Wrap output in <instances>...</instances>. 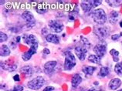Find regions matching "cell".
<instances>
[{
	"label": "cell",
	"mask_w": 122,
	"mask_h": 91,
	"mask_svg": "<svg viewBox=\"0 0 122 91\" xmlns=\"http://www.w3.org/2000/svg\"><path fill=\"white\" fill-rule=\"evenodd\" d=\"M92 18L97 24L103 25L107 21V15L104 9H97L92 12Z\"/></svg>",
	"instance_id": "cell-1"
},
{
	"label": "cell",
	"mask_w": 122,
	"mask_h": 91,
	"mask_svg": "<svg viewBox=\"0 0 122 91\" xmlns=\"http://www.w3.org/2000/svg\"><path fill=\"white\" fill-rule=\"evenodd\" d=\"M45 83V80L43 76H39L35 77L34 79L30 80V82H28L27 86L30 89L33 90H40L41 87H43Z\"/></svg>",
	"instance_id": "cell-2"
},
{
	"label": "cell",
	"mask_w": 122,
	"mask_h": 91,
	"mask_svg": "<svg viewBox=\"0 0 122 91\" xmlns=\"http://www.w3.org/2000/svg\"><path fill=\"white\" fill-rule=\"evenodd\" d=\"M76 65V59L73 54L71 53H69L66 54L65 61H64V69L66 70H72Z\"/></svg>",
	"instance_id": "cell-3"
},
{
	"label": "cell",
	"mask_w": 122,
	"mask_h": 91,
	"mask_svg": "<svg viewBox=\"0 0 122 91\" xmlns=\"http://www.w3.org/2000/svg\"><path fill=\"white\" fill-rule=\"evenodd\" d=\"M94 52L97 56L103 57L107 52V44L104 41H101L94 47Z\"/></svg>",
	"instance_id": "cell-4"
},
{
	"label": "cell",
	"mask_w": 122,
	"mask_h": 91,
	"mask_svg": "<svg viewBox=\"0 0 122 91\" xmlns=\"http://www.w3.org/2000/svg\"><path fill=\"white\" fill-rule=\"evenodd\" d=\"M109 32H110V30L107 26H97L94 30V34L101 40L107 36L109 35Z\"/></svg>",
	"instance_id": "cell-5"
},
{
	"label": "cell",
	"mask_w": 122,
	"mask_h": 91,
	"mask_svg": "<svg viewBox=\"0 0 122 91\" xmlns=\"http://www.w3.org/2000/svg\"><path fill=\"white\" fill-rule=\"evenodd\" d=\"M49 27L52 32L59 33L63 30V24L59 20H50L49 22Z\"/></svg>",
	"instance_id": "cell-6"
},
{
	"label": "cell",
	"mask_w": 122,
	"mask_h": 91,
	"mask_svg": "<svg viewBox=\"0 0 122 91\" xmlns=\"http://www.w3.org/2000/svg\"><path fill=\"white\" fill-rule=\"evenodd\" d=\"M22 18L26 22V26H30V28H32L35 24V18L33 15L32 14L31 12L29 11H25L22 12Z\"/></svg>",
	"instance_id": "cell-7"
},
{
	"label": "cell",
	"mask_w": 122,
	"mask_h": 91,
	"mask_svg": "<svg viewBox=\"0 0 122 91\" xmlns=\"http://www.w3.org/2000/svg\"><path fill=\"white\" fill-rule=\"evenodd\" d=\"M74 50L76 56L78 57L80 60L83 61L86 59V53H87V49L83 46H77L75 47Z\"/></svg>",
	"instance_id": "cell-8"
},
{
	"label": "cell",
	"mask_w": 122,
	"mask_h": 91,
	"mask_svg": "<svg viewBox=\"0 0 122 91\" xmlns=\"http://www.w3.org/2000/svg\"><path fill=\"white\" fill-rule=\"evenodd\" d=\"M37 48H38V44H35V45L31 46L30 48L29 49V50L25 52V53L22 54V60L24 61H28L29 60H30L32 56L36 53Z\"/></svg>",
	"instance_id": "cell-9"
},
{
	"label": "cell",
	"mask_w": 122,
	"mask_h": 91,
	"mask_svg": "<svg viewBox=\"0 0 122 91\" xmlns=\"http://www.w3.org/2000/svg\"><path fill=\"white\" fill-rule=\"evenodd\" d=\"M57 62L56 61H48L47 63H45L44 65V72L46 74L50 75L51 74L53 70H55V67L56 66Z\"/></svg>",
	"instance_id": "cell-10"
},
{
	"label": "cell",
	"mask_w": 122,
	"mask_h": 91,
	"mask_svg": "<svg viewBox=\"0 0 122 91\" xmlns=\"http://www.w3.org/2000/svg\"><path fill=\"white\" fill-rule=\"evenodd\" d=\"M81 8L83 11H84L85 12H87L89 11H91L93 7H94V2H93V0H91V1H89V0L83 1L81 4Z\"/></svg>",
	"instance_id": "cell-11"
},
{
	"label": "cell",
	"mask_w": 122,
	"mask_h": 91,
	"mask_svg": "<svg viewBox=\"0 0 122 91\" xmlns=\"http://www.w3.org/2000/svg\"><path fill=\"white\" fill-rule=\"evenodd\" d=\"M121 85V80L118 79V78H114V79H112L110 81V83L108 84V87H109V89L111 90H117Z\"/></svg>",
	"instance_id": "cell-12"
},
{
	"label": "cell",
	"mask_w": 122,
	"mask_h": 91,
	"mask_svg": "<svg viewBox=\"0 0 122 91\" xmlns=\"http://www.w3.org/2000/svg\"><path fill=\"white\" fill-rule=\"evenodd\" d=\"M8 62L7 61H5V62H1V67L2 69H3L4 70H7V71H10V72H12L17 69V65L16 64H14V63H12V64H9L7 63Z\"/></svg>",
	"instance_id": "cell-13"
},
{
	"label": "cell",
	"mask_w": 122,
	"mask_h": 91,
	"mask_svg": "<svg viewBox=\"0 0 122 91\" xmlns=\"http://www.w3.org/2000/svg\"><path fill=\"white\" fill-rule=\"evenodd\" d=\"M82 82V77L81 76L80 74H74L72 77V80H71V85L73 88H76Z\"/></svg>",
	"instance_id": "cell-14"
},
{
	"label": "cell",
	"mask_w": 122,
	"mask_h": 91,
	"mask_svg": "<svg viewBox=\"0 0 122 91\" xmlns=\"http://www.w3.org/2000/svg\"><path fill=\"white\" fill-rule=\"evenodd\" d=\"M46 40L47 42L54 44H59L60 38L56 34H48L46 35Z\"/></svg>",
	"instance_id": "cell-15"
},
{
	"label": "cell",
	"mask_w": 122,
	"mask_h": 91,
	"mask_svg": "<svg viewBox=\"0 0 122 91\" xmlns=\"http://www.w3.org/2000/svg\"><path fill=\"white\" fill-rule=\"evenodd\" d=\"M25 43L27 45H30L31 46H33V45L38 44V41H37L36 37L34 35L31 34L30 35H27V37L25 39Z\"/></svg>",
	"instance_id": "cell-16"
},
{
	"label": "cell",
	"mask_w": 122,
	"mask_h": 91,
	"mask_svg": "<svg viewBox=\"0 0 122 91\" xmlns=\"http://www.w3.org/2000/svg\"><path fill=\"white\" fill-rule=\"evenodd\" d=\"M20 72H21V73L24 74L25 77H30L32 75H33V69H32L31 66H23L22 68H21Z\"/></svg>",
	"instance_id": "cell-17"
},
{
	"label": "cell",
	"mask_w": 122,
	"mask_h": 91,
	"mask_svg": "<svg viewBox=\"0 0 122 91\" xmlns=\"http://www.w3.org/2000/svg\"><path fill=\"white\" fill-rule=\"evenodd\" d=\"M82 70L86 76H92L94 72L96 70V67L91 66H86L84 67H83Z\"/></svg>",
	"instance_id": "cell-18"
},
{
	"label": "cell",
	"mask_w": 122,
	"mask_h": 91,
	"mask_svg": "<svg viewBox=\"0 0 122 91\" xmlns=\"http://www.w3.org/2000/svg\"><path fill=\"white\" fill-rule=\"evenodd\" d=\"M10 53L11 51L7 45H2L1 50H0V55H1V56H8L10 54Z\"/></svg>",
	"instance_id": "cell-19"
},
{
	"label": "cell",
	"mask_w": 122,
	"mask_h": 91,
	"mask_svg": "<svg viewBox=\"0 0 122 91\" xmlns=\"http://www.w3.org/2000/svg\"><path fill=\"white\" fill-rule=\"evenodd\" d=\"M88 60L95 64H100L101 63V58L97 56V55H90L88 57Z\"/></svg>",
	"instance_id": "cell-20"
},
{
	"label": "cell",
	"mask_w": 122,
	"mask_h": 91,
	"mask_svg": "<svg viewBox=\"0 0 122 91\" xmlns=\"http://www.w3.org/2000/svg\"><path fill=\"white\" fill-rule=\"evenodd\" d=\"M118 12L116 11H111L110 13V22L111 23H116L117 21Z\"/></svg>",
	"instance_id": "cell-21"
},
{
	"label": "cell",
	"mask_w": 122,
	"mask_h": 91,
	"mask_svg": "<svg viewBox=\"0 0 122 91\" xmlns=\"http://www.w3.org/2000/svg\"><path fill=\"white\" fill-rule=\"evenodd\" d=\"M114 71L118 76H122V63H117L115 65Z\"/></svg>",
	"instance_id": "cell-22"
},
{
	"label": "cell",
	"mask_w": 122,
	"mask_h": 91,
	"mask_svg": "<svg viewBox=\"0 0 122 91\" xmlns=\"http://www.w3.org/2000/svg\"><path fill=\"white\" fill-rule=\"evenodd\" d=\"M109 73H110V70L108 69L107 67H101V70H100V75L101 77H105L109 75Z\"/></svg>",
	"instance_id": "cell-23"
},
{
	"label": "cell",
	"mask_w": 122,
	"mask_h": 91,
	"mask_svg": "<svg viewBox=\"0 0 122 91\" xmlns=\"http://www.w3.org/2000/svg\"><path fill=\"white\" fill-rule=\"evenodd\" d=\"M106 2L112 7H117V6H119L122 4V1H120V0H110V1Z\"/></svg>",
	"instance_id": "cell-24"
},
{
	"label": "cell",
	"mask_w": 122,
	"mask_h": 91,
	"mask_svg": "<svg viewBox=\"0 0 122 91\" xmlns=\"http://www.w3.org/2000/svg\"><path fill=\"white\" fill-rule=\"evenodd\" d=\"M7 39H8L7 35L4 33L3 32H0V42H1V43H4V42L7 40Z\"/></svg>",
	"instance_id": "cell-25"
},
{
	"label": "cell",
	"mask_w": 122,
	"mask_h": 91,
	"mask_svg": "<svg viewBox=\"0 0 122 91\" xmlns=\"http://www.w3.org/2000/svg\"><path fill=\"white\" fill-rule=\"evenodd\" d=\"M22 90H23V87H22V86L17 85V86H15L12 90H7V91H22Z\"/></svg>",
	"instance_id": "cell-26"
},
{
	"label": "cell",
	"mask_w": 122,
	"mask_h": 91,
	"mask_svg": "<svg viewBox=\"0 0 122 91\" xmlns=\"http://www.w3.org/2000/svg\"><path fill=\"white\" fill-rule=\"evenodd\" d=\"M110 54L111 55V56H113V57L118 56V55H119V52L117 51L116 50H111L110 51Z\"/></svg>",
	"instance_id": "cell-27"
},
{
	"label": "cell",
	"mask_w": 122,
	"mask_h": 91,
	"mask_svg": "<svg viewBox=\"0 0 122 91\" xmlns=\"http://www.w3.org/2000/svg\"><path fill=\"white\" fill-rule=\"evenodd\" d=\"M93 2H94V7H97L98 5H100L101 4V0H93Z\"/></svg>",
	"instance_id": "cell-28"
},
{
	"label": "cell",
	"mask_w": 122,
	"mask_h": 91,
	"mask_svg": "<svg viewBox=\"0 0 122 91\" xmlns=\"http://www.w3.org/2000/svg\"><path fill=\"white\" fill-rule=\"evenodd\" d=\"M120 34H114L113 35H111V39H112V40H114V41H116L118 39L120 38Z\"/></svg>",
	"instance_id": "cell-29"
},
{
	"label": "cell",
	"mask_w": 122,
	"mask_h": 91,
	"mask_svg": "<svg viewBox=\"0 0 122 91\" xmlns=\"http://www.w3.org/2000/svg\"><path fill=\"white\" fill-rule=\"evenodd\" d=\"M55 90L53 86H46V88H45L43 91H53Z\"/></svg>",
	"instance_id": "cell-30"
},
{
	"label": "cell",
	"mask_w": 122,
	"mask_h": 91,
	"mask_svg": "<svg viewBox=\"0 0 122 91\" xmlns=\"http://www.w3.org/2000/svg\"><path fill=\"white\" fill-rule=\"evenodd\" d=\"M88 91H105V90L101 88H95V87H92V88L89 89Z\"/></svg>",
	"instance_id": "cell-31"
},
{
	"label": "cell",
	"mask_w": 122,
	"mask_h": 91,
	"mask_svg": "<svg viewBox=\"0 0 122 91\" xmlns=\"http://www.w3.org/2000/svg\"><path fill=\"white\" fill-rule=\"evenodd\" d=\"M43 53L44 54H46V55H49L50 53V50H48V49H44L43 50Z\"/></svg>",
	"instance_id": "cell-32"
},
{
	"label": "cell",
	"mask_w": 122,
	"mask_h": 91,
	"mask_svg": "<svg viewBox=\"0 0 122 91\" xmlns=\"http://www.w3.org/2000/svg\"><path fill=\"white\" fill-rule=\"evenodd\" d=\"M13 79H14V80H15V81H20V76H19V75H15V76H14Z\"/></svg>",
	"instance_id": "cell-33"
},
{
	"label": "cell",
	"mask_w": 122,
	"mask_h": 91,
	"mask_svg": "<svg viewBox=\"0 0 122 91\" xmlns=\"http://www.w3.org/2000/svg\"><path fill=\"white\" fill-rule=\"evenodd\" d=\"M113 60H114V62H117V63H118V61H119V58H118L117 56L113 57Z\"/></svg>",
	"instance_id": "cell-34"
},
{
	"label": "cell",
	"mask_w": 122,
	"mask_h": 91,
	"mask_svg": "<svg viewBox=\"0 0 122 91\" xmlns=\"http://www.w3.org/2000/svg\"><path fill=\"white\" fill-rule=\"evenodd\" d=\"M20 41V36H18V37L16 38V40H15V42H16V43H19Z\"/></svg>",
	"instance_id": "cell-35"
},
{
	"label": "cell",
	"mask_w": 122,
	"mask_h": 91,
	"mask_svg": "<svg viewBox=\"0 0 122 91\" xmlns=\"http://www.w3.org/2000/svg\"><path fill=\"white\" fill-rule=\"evenodd\" d=\"M120 25H121V27L122 28V21H121V22H120Z\"/></svg>",
	"instance_id": "cell-36"
},
{
	"label": "cell",
	"mask_w": 122,
	"mask_h": 91,
	"mask_svg": "<svg viewBox=\"0 0 122 91\" xmlns=\"http://www.w3.org/2000/svg\"><path fill=\"white\" fill-rule=\"evenodd\" d=\"M0 2H1V5H2L3 4V2H5V1H2H2H0Z\"/></svg>",
	"instance_id": "cell-37"
},
{
	"label": "cell",
	"mask_w": 122,
	"mask_h": 91,
	"mask_svg": "<svg viewBox=\"0 0 122 91\" xmlns=\"http://www.w3.org/2000/svg\"><path fill=\"white\" fill-rule=\"evenodd\" d=\"M120 35H121V36H122V32H121V34H120Z\"/></svg>",
	"instance_id": "cell-38"
},
{
	"label": "cell",
	"mask_w": 122,
	"mask_h": 91,
	"mask_svg": "<svg viewBox=\"0 0 122 91\" xmlns=\"http://www.w3.org/2000/svg\"><path fill=\"white\" fill-rule=\"evenodd\" d=\"M117 91H122V89H121V90H117Z\"/></svg>",
	"instance_id": "cell-39"
}]
</instances>
